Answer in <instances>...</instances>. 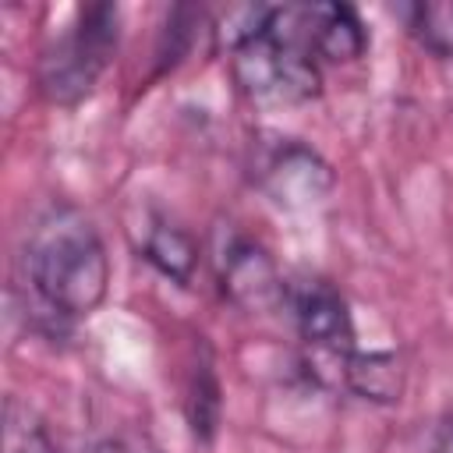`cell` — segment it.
Instances as JSON below:
<instances>
[{"label": "cell", "instance_id": "cell-3", "mask_svg": "<svg viewBox=\"0 0 453 453\" xmlns=\"http://www.w3.org/2000/svg\"><path fill=\"white\" fill-rule=\"evenodd\" d=\"M120 39V11L113 4H88L78 11L74 25L53 39L39 57V88L57 106L81 103L106 64L117 53Z\"/></svg>", "mask_w": 453, "mask_h": 453}, {"label": "cell", "instance_id": "cell-4", "mask_svg": "<svg viewBox=\"0 0 453 453\" xmlns=\"http://www.w3.org/2000/svg\"><path fill=\"white\" fill-rule=\"evenodd\" d=\"M287 308L297 322L301 340L319 350L336 357V365L354 350V322L347 311L343 294L326 283V280H301L287 287Z\"/></svg>", "mask_w": 453, "mask_h": 453}, {"label": "cell", "instance_id": "cell-13", "mask_svg": "<svg viewBox=\"0 0 453 453\" xmlns=\"http://www.w3.org/2000/svg\"><path fill=\"white\" fill-rule=\"evenodd\" d=\"M88 453H156V449L145 446V442H138V439H103Z\"/></svg>", "mask_w": 453, "mask_h": 453}, {"label": "cell", "instance_id": "cell-14", "mask_svg": "<svg viewBox=\"0 0 453 453\" xmlns=\"http://www.w3.org/2000/svg\"><path fill=\"white\" fill-rule=\"evenodd\" d=\"M428 453H453V418H446L435 428V439H432V449Z\"/></svg>", "mask_w": 453, "mask_h": 453}, {"label": "cell", "instance_id": "cell-8", "mask_svg": "<svg viewBox=\"0 0 453 453\" xmlns=\"http://www.w3.org/2000/svg\"><path fill=\"white\" fill-rule=\"evenodd\" d=\"M340 382L372 403H400L407 389V368L389 350H350L340 361Z\"/></svg>", "mask_w": 453, "mask_h": 453}, {"label": "cell", "instance_id": "cell-5", "mask_svg": "<svg viewBox=\"0 0 453 453\" xmlns=\"http://www.w3.org/2000/svg\"><path fill=\"white\" fill-rule=\"evenodd\" d=\"M219 287L244 311H273L287 304V283L262 244L234 237L219 251Z\"/></svg>", "mask_w": 453, "mask_h": 453}, {"label": "cell", "instance_id": "cell-1", "mask_svg": "<svg viewBox=\"0 0 453 453\" xmlns=\"http://www.w3.org/2000/svg\"><path fill=\"white\" fill-rule=\"evenodd\" d=\"M25 276L39 308L57 322L96 311L110 287V258L96 226L71 205H50L25 237Z\"/></svg>", "mask_w": 453, "mask_h": 453}, {"label": "cell", "instance_id": "cell-11", "mask_svg": "<svg viewBox=\"0 0 453 453\" xmlns=\"http://www.w3.org/2000/svg\"><path fill=\"white\" fill-rule=\"evenodd\" d=\"M4 453H60L42 418L18 396L4 400Z\"/></svg>", "mask_w": 453, "mask_h": 453}, {"label": "cell", "instance_id": "cell-7", "mask_svg": "<svg viewBox=\"0 0 453 453\" xmlns=\"http://www.w3.org/2000/svg\"><path fill=\"white\" fill-rule=\"evenodd\" d=\"M304 14V39L315 60L350 64L365 53L368 35L354 7L347 4H301Z\"/></svg>", "mask_w": 453, "mask_h": 453}, {"label": "cell", "instance_id": "cell-12", "mask_svg": "<svg viewBox=\"0 0 453 453\" xmlns=\"http://www.w3.org/2000/svg\"><path fill=\"white\" fill-rule=\"evenodd\" d=\"M188 421L198 439H212L219 425V382L205 347H202V361L191 365V379H188Z\"/></svg>", "mask_w": 453, "mask_h": 453}, {"label": "cell", "instance_id": "cell-2", "mask_svg": "<svg viewBox=\"0 0 453 453\" xmlns=\"http://www.w3.org/2000/svg\"><path fill=\"white\" fill-rule=\"evenodd\" d=\"M230 71L241 92L262 106H294L319 96V60L304 39L301 4L269 7L262 25L234 42Z\"/></svg>", "mask_w": 453, "mask_h": 453}, {"label": "cell", "instance_id": "cell-9", "mask_svg": "<svg viewBox=\"0 0 453 453\" xmlns=\"http://www.w3.org/2000/svg\"><path fill=\"white\" fill-rule=\"evenodd\" d=\"M142 255L170 280L177 283H191V273L198 265V244L188 230L166 223V219H156L145 234V244H142Z\"/></svg>", "mask_w": 453, "mask_h": 453}, {"label": "cell", "instance_id": "cell-10", "mask_svg": "<svg viewBox=\"0 0 453 453\" xmlns=\"http://www.w3.org/2000/svg\"><path fill=\"white\" fill-rule=\"evenodd\" d=\"M407 18L411 35L435 57L453 60V0H428V4H411L400 11Z\"/></svg>", "mask_w": 453, "mask_h": 453}, {"label": "cell", "instance_id": "cell-6", "mask_svg": "<svg viewBox=\"0 0 453 453\" xmlns=\"http://www.w3.org/2000/svg\"><path fill=\"white\" fill-rule=\"evenodd\" d=\"M333 184L329 166L319 159L315 149L301 142H283L276 145L265 163H262V188L280 202V205H308L319 202Z\"/></svg>", "mask_w": 453, "mask_h": 453}]
</instances>
